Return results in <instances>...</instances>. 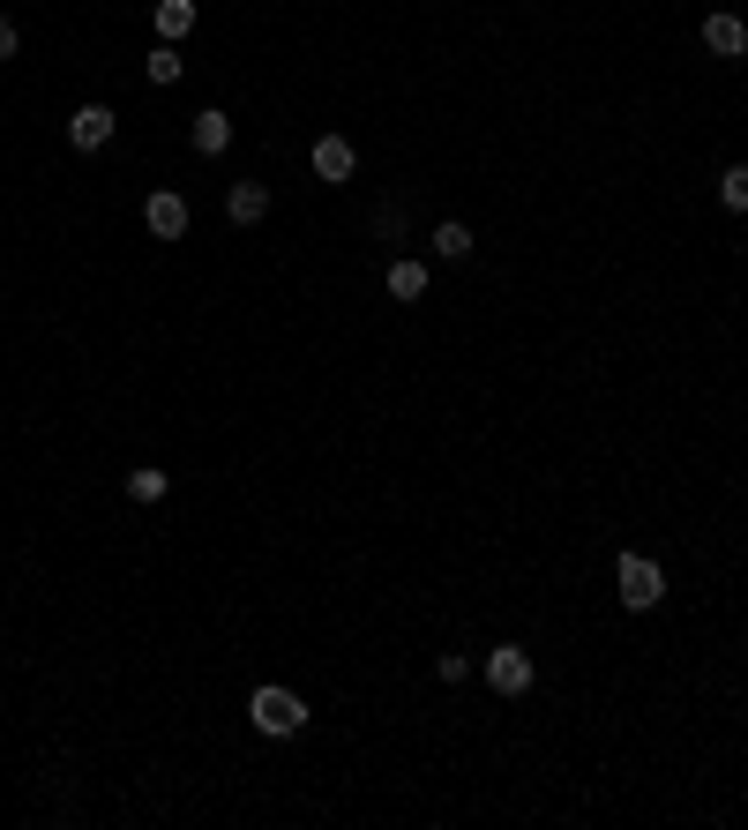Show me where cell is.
<instances>
[{
    "instance_id": "cell-1",
    "label": "cell",
    "mask_w": 748,
    "mask_h": 830,
    "mask_svg": "<svg viewBox=\"0 0 748 830\" xmlns=\"http://www.w3.org/2000/svg\"><path fill=\"white\" fill-rule=\"evenodd\" d=\"M614 591H622L628 614H651V606L666 599V569L659 561H644V554H622V561H614Z\"/></svg>"
},
{
    "instance_id": "cell-2",
    "label": "cell",
    "mask_w": 748,
    "mask_h": 830,
    "mask_svg": "<svg viewBox=\"0 0 748 830\" xmlns=\"http://www.w3.org/2000/svg\"><path fill=\"white\" fill-rule=\"evenodd\" d=\"M248 718H254V734H270V741H292V734L307 726V704H299L292 689H254V696H248Z\"/></svg>"
},
{
    "instance_id": "cell-3",
    "label": "cell",
    "mask_w": 748,
    "mask_h": 830,
    "mask_svg": "<svg viewBox=\"0 0 748 830\" xmlns=\"http://www.w3.org/2000/svg\"><path fill=\"white\" fill-rule=\"evenodd\" d=\"M487 689H495V696H524V689H532V651H524V644H495Z\"/></svg>"
},
{
    "instance_id": "cell-4",
    "label": "cell",
    "mask_w": 748,
    "mask_h": 830,
    "mask_svg": "<svg viewBox=\"0 0 748 830\" xmlns=\"http://www.w3.org/2000/svg\"><path fill=\"white\" fill-rule=\"evenodd\" d=\"M113 127H121V113H113V105H76L68 143H76V150H105V143H113Z\"/></svg>"
},
{
    "instance_id": "cell-5",
    "label": "cell",
    "mask_w": 748,
    "mask_h": 830,
    "mask_svg": "<svg viewBox=\"0 0 748 830\" xmlns=\"http://www.w3.org/2000/svg\"><path fill=\"white\" fill-rule=\"evenodd\" d=\"M704 45L718 53V60H741L748 53V23L734 15V8H718V15H704Z\"/></svg>"
},
{
    "instance_id": "cell-6",
    "label": "cell",
    "mask_w": 748,
    "mask_h": 830,
    "mask_svg": "<svg viewBox=\"0 0 748 830\" xmlns=\"http://www.w3.org/2000/svg\"><path fill=\"white\" fill-rule=\"evenodd\" d=\"M352 166H360V158H352V143H344V135H322V143H315V180L344 187V180H352Z\"/></svg>"
},
{
    "instance_id": "cell-7",
    "label": "cell",
    "mask_w": 748,
    "mask_h": 830,
    "mask_svg": "<svg viewBox=\"0 0 748 830\" xmlns=\"http://www.w3.org/2000/svg\"><path fill=\"white\" fill-rule=\"evenodd\" d=\"M143 225H150L158 240H180V232H188V203H180V195H150V203H143Z\"/></svg>"
},
{
    "instance_id": "cell-8",
    "label": "cell",
    "mask_w": 748,
    "mask_h": 830,
    "mask_svg": "<svg viewBox=\"0 0 748 830\" xmlns=\"http://www.w3.org/2000/svg\"><path fill=\"white\" fill-rule=\"evenodd\" d=\"M262 209H270V187H262V180H233V195H225V217H233V225H254Z\"/></svg>"
},
{
    "instance_id": "cell-9",
    "label": "cell",
    "mask_w": 748,
    "mask_h": 830,
    "mask_svg": "<svg viewBox=\"0 0 748 830\" xmlns=\"http://www.w3.org/2000/svg\"><path fill=\"white\" fill-rule=\"evenodd\" d=\"M150 23H158V38H166V45H180L188 31H195V0H158Z\"/></svg>"
},
{
    "instance_id": "cell-10",
    "label": "cell",
    "mask_w": 748,
    "mask_h": 830,
    "mask_svg": "<svg viewBox=\"0 0 748 830\" xmlns=\"http://www.w3.org/2000/svg\"><path fill=\"white\" fill-rule=\"evenodd\" d=\"M434 254H442V262H464V254H472V225L442 217V225H434Z\"/></svg>"
},
{
    "instance_id": "cell-11",
    "label": "cell",
    "mask_w": 748,
    "mask_h": 830,
    "mask_svg": "<svg viewBox=\"0 0 748 830\" xmlns=\"http://www.w3.org/2000/svg\"><path fill=\"white\" fill-rule=\"evenodd\" d=\"M225 143H233V121H225V113H195V150H203V158H217Z\"/></svg>"
},
{
    "instance_id": "cell-12",
    "label": "cell",
    "mask_w": 748,
    "mask_h": 830,
    "mask_svg": "<svg viewBox=\"0 0 748 830\" xmlns=\"http://www.w3.org/2000/svg\"><path fill=\"white\" fill-rule=\"evenodd\" d=\"M166 471H158V464H135V471H127V501H166Z\"/></svg>"
},
{
    "instance_id": "cell-13",
    "label": "cell",
    "mask_w": 748,
    "mask_h": 830,
    "mask_svg": "<svg viewBox=\"0 0 748 830\" xmlns=\"http://www.w3.org/2000/svg\"><path fill=\"white\" fill-rule=\"evenodd\" d=\"M389 299H427V270L419 262H389Z\"/></svg>"
},
{
    "instance_id": "cell-14",
    "label": "cell",
    "mask_w": 748,
    "mask_h": 830,
    "mask_svg": "<svg viewBox=\"0 0 748 830\" xmlns=\"http://www.w3.org/2000/svg\"><path fill=\"white\" fill-rule=\"evenodd\" d=\"M718 203H726V209H748V166H726V172H718Z\"/></svg>"
},
{
    "instance_id": "cell-15",
    "label": "cell",
    "mask_w": 748,
    "mask_h": 830,
    "mask_svg": "<svg viewBox=\"0 0 748 830\" xmlns=\"http://www.w3.org/2000/svg\"><path fill=\"white\" fill-rule=\"evenodd\" d=\"M143 68H150V83H180V68H188V60H180V45H158Z\"/></svg>"
},
{
    "instance_id": "cell-16",
    "label": "cell",
    "mask_w": 748,
    "mask_h": 830,
    "mask_svg": "<svg viewBox=\"0 0 748 830\" xmlns=\"http://www.w3.org/2000/svg\"><path fill=\"white\" fill-rule=\"evenodd\" d=\"M374 232H382V240H397V232H405V209L382 203V209H374Z\"/></svg>"
},
{
    "instance_id": "cell-17",
    "label": "cell",
    "mask_w": 748,
    "mask_h": 830,
    "mask_svg": "<svg viewBox=\"0 0 748 830\" xmlns=\"http://www.w3.org/2000/svg\"><path fill=\"white\" fill-rule=\"evenodd\" d=\"M8 53H15V23L0 15V60H8Z\"/></svg>"
}]
</instances>
